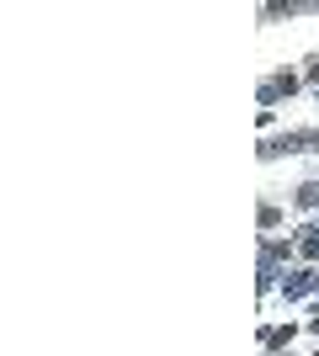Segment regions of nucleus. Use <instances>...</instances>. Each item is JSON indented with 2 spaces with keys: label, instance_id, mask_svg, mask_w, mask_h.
Here are the masks:
<instances>
[{
  "label": "nucleus",
  "instance_id": "obj_7",
  "mask_svg": "<svg viewBox=\"0 0 319 356\" xmlns=\"http://www.w3.org/2000/svg\"><path fill=\"white\" fill-rule=\"evenodd\" d=\"M256 122H261V134H266V138L277 134V112H272V106H261V112H256Z\"/></svg>",
  "mask_w": 319,
  "mask_h": 356
},
{
  "label": "nucleus",
  "instance_id": "obj_1",
  "mask_svg": "<svg viewBox=\"0 0 319 356\" xmlns=\"http://www.w3.org/2000/svg\"><path fill=\"white\" fill-rule=\"evenodd\" d=\"M288 154H319V122H309V128H282V134L256 144L261 165H277V160H288Z\"/></svg>",
  "mask_w": 319,
  "mask_h": 356
},
{
  "label": "nucleus",
  "instance_id": "obj_4",
  "mask_svg": "<svg viewBox=\"0 0 319 356\" xmlns=\"http://www.w3.org/2000/svg\"><path fill=\"white\" fill-rule=\"evenodd\" d=\"M293 213H304V218H319V176L309 170L298 186H293Z\"/></svg>",
  "mask_w": 319,
  "mask_h": 356
},
{
  "label": "nucleus",
  "instance_id": "obj_6",
  "mask_svg": "<svg viewBox=\"0 0 319 356\" xmlns=\"http://www.w3.org/2000/svg\"><path fill=\"white\" fill-rule=\"evenodd\" d=\"M304 86L319 90V54H304Z\"/></svg>",
  "mask_w": 319,
  "mask_h": 356
},
{
  "label": "nucleus",
  "instance_id": "obj_9",
  "mask_svg": "<svg viewBox=\"0 0 319 356\" xmlns=\"http://www.w3.org/2000/svg\"><path fill=\"white\" fill-rule=\"evenodd\" d=\"M314 102H319V90H314Z\"/></svg>",
  "mask_w": 319,
  "mask_h": 356
},
{
  "label": "nucleus",
  "instance_id": "obj_8",
  "mask_svg": "<svg viewBox=\"0 0 319 356\" xmlns=\"http://www.w3.org/2000/svg\"><path fill=\"white\" fill-rule=\"evenodd\" d=\"M309 356H319V346H314V351H309Z\"/></svg>",
  "mask_w": 319,
  "mask_h": 356
},
{
  "label": "nucleus",
  "instance_id": "obj_5",
  "mask_svg": "<svg viewBox=\"0 0 319 356\" xmlns=\"http://www.w3.org/2000/svg\"><path fill=\"white\" fill-rule=\"evenodd\" d=\"M282 223H288V208H282V202H261L256 208V229L261 234H277Z\"/></svg>",
  "mask_w": 319,
  "mask_h": 356
},
{
  "label": "nucleus",
  "instance_id": "obj_2",
  "mask_svg": "<svg viewBox=\"0 0 319 356\" xmlns=\"http://www.w3.org/2000/svg\"><path fill=\"white\" fill-rule=\"evenodd\" d=\"M298 90H304V70H272V74L256 86V102L277 112V106L288 102V96H298Z\"/></svg>",
  "mask_w": 319,
  "mask_h": 356
},
{
  "label": "nucleus",
  "instance_id": "obj_3",
  "mask_svg": "<svg viewBox=\"0 0 319 356\" xmlns=\"http://www.w3.org/2000/svg\"><path fill=\"white\" fill-rule=\"evenodd\" d=\"M277 293H282V303H314L319 298V266H293Z\"/></svg>",
  "mask_w": 319,
  "mask_h": 356
}]
</instances>
